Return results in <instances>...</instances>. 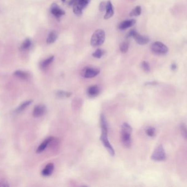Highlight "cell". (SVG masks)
<instances>
[{
  "label": "cell",
  "instance_id": "1",
  "mask_svg": "<svg viewBox=\"0 0 187 187\" xmlns=\"http://www.w3.org/2000/svg\"><path fill=\"white\" fill-rule=\"evenodd\" d=\"M100 123L102 130V133L100 137V141L102 143L103 145L105 146V148L107 149V150L109 153L110 155L113 156L115 155V150L108 140V123L105 116L103 114L100 115Z\"/></svg>",
  "mask_w": 187,
  "mask_h": 187
},
{
  "label": "cell",
  "instance_id": "2",
  "mask_svg": "<svg viewBox=\"0 0 187 187\" xmlns=\"http://www.w3.org/2000/svg\"><path fill=\"white\" fill-rule=\"evenodd\" d=\"M132 128L128 123H124L122 125V129L121 132V139L122 143L126 148H130L132 143L131 133Z\"/></svg>",
  "mask_w": 187,
  "mask_h": 187
},
{
  "label": "cell",
  "instance_id": "3",
  "mask_svg": "<svg viewBox=\"0 0 187 187\" xmlns=\"http://www.w3.org/2000/svg\"><path fill=\"white\" fill-rule=\"evenodd\" d=\"M105 33L102 29H98L92 36L91 39V45L93 47L99 46L105 41Z\"/></svg>",
  "mask_w": 187,
  "mask_h": 187
},
{
  "label": "cell",
  "instance_id": "4",
  "mask_svg": "<svg viewBox=\"0 0 187 187\" xmlns=\"http://www.w3.org/2000/svg\"><path fill=\"white\" fill-rule=\"evenodd\" d=\"M151 52L159 56H163L166 54L169 51L168 47L161 42H155L150 47Z\"/></svg>",
  "mask_w": 187,
  "mask_h": 187
},
{
  "label": "cell",
  "instance_id": "5",
  "mask_svg": "<svg viewBox=\"0 0 187 187\" xmlns=\"http://www.w3.org/2000/svg\"><path fill=\"white\" fill-rule=\"evenodd\" d=\"M166 158V153L162 145H160L154 150L151 155V159L156 162L164 161Z\"/></svg>",
  "mask_w": 187,
  "mask_h": 187
},
{
  "label": "cell",
  "instance_id": "6",
  "mask_svg": "<svg viewBox=\"0 0 187 187\" xmlns=\"http://www.w3.org/2000/svg\"><path fill=\"white\" fill-rule=\"evenodd\" d=\"M91 0H77L73 7V12L76 16H81L82 14V10L87 7Z\"/></svg>",
  "mask_w": 187,
  "mask_h": 187
},
{
  "label": "cell",
  "instance_id": "7",
  "mask_svg": "<svg viewBox=\"0 0 187 187\" xmlns=\"http://www.w3.org/2000/svg\"><path fill=\"white\" fill-rule=\"evenodd\" d=\"M100 70L93 67H87L82 70V76L85 78H93L99 74Z\"/></svg>",
  "mask_w": 187,
  "mask_h": 187
},
{
  "label": "cell",
  "instance_id": "8",
  "mask_svg": "<svg viewBox=\"0 0 187 187\" xmlns=\"http://www.w3.org/2000/svg\"><path fill=\"white\" fill-rule=\"evenodd\" d=\"M50 12L56 18H60V17L64 16L65 14L64 10H63L62 8H60L58 5L55 3H52L51 6Z\"/></svg>",
  "mask_w": 187,
  "mask_h": 187
},
{
  "label": "cell",
  "instance_id": "9",
  "mask_svg": "<svg viewBox=\"0 0 187 187\" xmlns=\"http://www.w3.org/2000/svg\"><path fill=\"white\" fill-rule=\"evenodd\" d=\"M46 112L47 108L46 106L43 104H39L35 107L33 114L35 118H40L44 116Z\"/></svg>",
  "mask_w": 187,
  "mask_h": 187
},
{
  "label": "cell",
  "instance_id": "10",
  "mask_svg": "<svg viewBox=\"0 0 187 187\" xmlns=\"http://www.w3.org/2000/svg\"><path fill=\"white\" fill-rule=\"evenodd\" d=\"M133 38L135 39L136 42L137 44H139V45H146V44L149 43V42L150 41V39L149 38V37L141 35L138 33H136L135 36L133 37Z\"/></svg>",
  "mask_w": 187,
  "mask_h": 187
},
{
  "label": "cell",
  "instance_id": "11",
  "mask_svg": "<svg viewBox=\"0 0 187 187\" xmlns=\"http://www.w3.org/2000/svg\"><path fill=\"white\" fill-rule=\"evenodd\" d=\"M136 24V21L134 19H130L127 21H123L119 25L118 28L121 30H125L130 27L133 26Z\"/></svg>",
  "mask_w": 187,
  "mask_h": 187
},
{
  "label": "cell",
  "instance_id": "12",
  "mask_svg": "<svg viewBox=\"0 0 187 187\" xmlns=\"http://www.w3.org/2000/svg\"><path fill=\"white\" fill-rule=\"evenodd\" d=\"M105 10H106V13L104 17V18L105 19H108L111 18V17H113L114 13V10L113 5L110 1H108L107 2Z\"/></svg>",
  "mask_w": 187,
  "mask_h": 187
},
{
  "label": "cell",
  "instance_id": "13",
  "mask_svg": "<svg viewBox=\"0 0 187 187\" xmlns=\"http://www.w3.org/2000/svg\"><path fill=\"white\" fill-rule=\"evenodd\" d=\"M54 164H52V163H49L42 171V173H41L42 175L45 177H48V176H51L52 172L54 171Z\"/></svg>",
  "mask_w": 187,
  "mask_h": 187
},
{
  "label": "cell",
  "instance_id": "14",
  "mask_svg": "<svg viewBox=\"0 0 187 187\" xmlns=\"http://www.w3.org/2000/svg\"><path fill=\"white\" fill-rule=\"evenodd\" d=\"M53 140V137H49L48 138H47L46 139H45V141L42 143L39 146L38 148L36 150L37 153H41L46 149L47 148V146H48L49 144L51 142H52V141Z\"/></svg>",
  "mask_w": 187,
  "mask_h": 187
},
{
  "label": "cell",
  "instance_id": "15",
  "mask_svg": "<svg viewBox=\"0 0 187 187\" xmlns=\"http://www.w3.org/2000/svg\"><path fill=\"white\" fill-rule=\"evenodd\" d=\"M100 90L97 86H91L87 90V94L91 97H95L99 95Z\"/></svg>",
  "mask_w": 187,
  "mask_h": 187
},
{
  "label": "cell",
  "instance_id": "16",
  "mask_svg": "<svg viewBox=\"0 0 187 187\" xmlns=\"http://www.w3.org/2000/svg\"><path fill=\"white\" fill-rule=\"evenodd\" d=\"M14 75L16 77L24 80H27L28 79L30 76L28 72L21 70H17L14 72Z\"/></svg>",
  "mask_w": 187,
  "mask_h": 187
},
{
  "label": "cell",
  "instance_id": "17",
  "mask_svg": "<svg viewBox=\"0 0 187 187\" xmlns=\"http://www.w3.org/2000/svg\"><path fill=\"white\" fill-rule=\"evenodd\" d=\"M32 102H33V101L30 100H27V101H25L23 103H21V105H19L18 108L16 109L15 112L17 114H19V113H21L22 111H23L26 108H28L29 106L31 104Z\"/></svg>",
  "mask_w": 187,
  "mask_h": 187
},
{
  "label": "cell",
  "instance_id": "18",
  "mask_svg": "<svg viewBox=\"0 0 187 187\" xmlns=\"http://www.w3.org/2000/svg\"><path fill=\"white\" fill-rule=\"evenodd\" d=\"M58 38V34L56 31H52L49 33L47 39V44H51L54 43Z\"/></svg>",
  "mask_w": 187,
  "mask_h": 187
},
{
  "label": "cell",
  "instance_id": "19",
  "mask_svg": "<svg viewBox=\"0 0 187 187\" xmlns=\"http://www.w3.org/2000/svg\"><path fill=\"white\" fill-rule=\"evenodd\" d=\"M54 56H51L48 58L47 59H45L43 62H41L40 64V67L42 69H45L46 68L49 67L50 64H51L52 62L54 60Z\"/></svg>",
  "mask_w": 187,
  "mask_h": 187
},
{
  "label": "cell",
  "instance_id": "20",
  "mask_svg": "<svg viewBox=\"0 0 187 187\" xmlns=\"http://www.w3.org/2000/svg\"><path fill=\"white\" fill-rule=\"evenodd\" d=\"M31 46V40L29 39H26L21 45V49L23 51H26L30 48Z\"/></svg>",
  "mask_w": 187,
  "mask_h": 187
},
{
  "label": "cell",
  "instance_id": "21",
  "mask_svg": "<svg viewBox=\"0 0 187 187\" xmlns=\"http://www.w3.org/2000/svg\"><path fill=\"white\" fill-rule=\"evenodd\" d=\"M72 93L67 92V91H61L59 90L56 92V95L58 97L61 98H68L69 97L72 95Z\"/></svg>",
  "mask_w": 187,
  "mask_h": 187
},
{
  "label": "cell",
  "instance_id": "22",
  "mask_svg": "<svg viewBox=\"0 0 187 187\" xmlns=\"http://www.w3.org/2000/svg\"><path fill=\"white\" fill-rule=\"evenodd\" d=\"M129 42L128 41H124L123 42H122L121 44L120 45V51L125 53H126L128 51V49H129Z\"/></svg>",
  "mask_w": 187,
  "mask_h": 187
},
{
  "label": "cell",
  "instance_id": "23",
  "mask_svg": "<svg viewBox=\"0 0 187 187\" xmlns=\"http://www.w3.org/2000/svg\"><path fill=\"white\" fill-rule=\"evenodd\" d=\"M141 12H142V8H141V6H136V7L130 12V16L131 17L140 16Z\"/></svg>",
  "mask_w": 187,
  "mask_h": 187
},
{
  "label": "cell",
  "instance_id": "24",
  "mask_svg": "<svg viewBox=\"0 0 187 187\" xmlns=\"http://www.w3.org/2000/svg\"><path fill=\"white\" fill-rule=\"evenodd\" d=\"M105 51L102 49H97L93 53L92 56L96 58H100L104 54Z\"/></svg>",
  "mask_w": 187,
  "mask_h": 187
},
{
  "label": "cell",
  "instance_id": "25",
  "mask_svg": "<svg viewBox=\"0 0 187 187\" xmlns=\"http://www.w3.org/2000/svg\"><path fill=\"white\" fill-rule=\"evenodd\" d=\"M155 132H156L155 128L153 127H149L148 128H146V134L151 137L155 136Z\"/></svg>",
  "mask_w": 187,
  "mask_h": 187
},
{
  "label": "cell",
  "instance_id": "26",
  "mask_svg": "<svg viewBox=\"0 0 187 187\" xmlns=\"http://www.w3.org/2000/svg\"><path fill=\"white\" fill-rule=\"evenodd\" d=\"M141 67L144 71L146 72H149L150 71V67L149 63L146 61H143L141 63Z\"/></svg>",
  "mask_w": 187,
  "mask_h": 187
},
{
  "label": "cell",
  "instance_id": "27",
  "mask_svg": "<svg viewBox=\"0 0 187 187\" xmlns=\"http://www.w3.org/2000/svg\"><path fill=\"white\" fill-rule=\"evenodd\" d=\"M180 129H181V132L182 133V136L186 139H187V128L184 123H182L181 125Z\"/></svg>",
  "mask_w": 187,
  "mask_h": 187
},
{
  "label": "cell",
  "instance_id": "28",
  "mask_svg": "<svg viewBox=\"0 0 187 187\" xmlns=\"http://www.w3.org/2000/svg\"><path fill=\"white\" fill-rule=\"evenodd\" d=\"M107 2L105 1H102L100 2L99 6V10L100 12H103L106 10V7H107Z\"/></svg>",
  "mask_w": 187,
  "mask_h": 187
},
{
  "label": "cell",
  "instance_id": "29",
  "mask_svg": "<svg viewBox=\"0 0 187 187\" xmlns=\"http://www.w3.org/2000/svg\"><path fill=\"white\" fill-rule=\"evenodd\" d=\"M137 33V32L136 30V29H132L130 31H129V33H127V36H126V38H130L131 37H134L135 36L136 33Z\"/></svg>",
  "mask_w": 187,
  "mask_h": 187
},
{
  "label": "cell",
  "instance_id": "30",
  "mask_svg": "<svg viewBox=\"0 0 187 187\" xmlns=\"http://www.w3.org/2000/svg\"><path fill=\"white\" fill-rule=\"evenodd\" d=\"M10 185L8 184V182L6 180H1L0 181V187H9Z\"/></svg>",
  "mask_w": 187,
  "mask_h": 187
},
{
  "label": "cell",
  "instance_id": "31",
  "mask_svg": "<svg viewBox=\"0 0 187 187\" xmlns=\"http://www.w3.org/2000/svg\"><path fill=\"white\" fill-rule=\"evenodd\" d=\"M158 82L156 81H151V82H147L145 84L146 86L147 85H152V86H155V85H158Z\"/></svg>",
  "mask_w": 187,
  "mask_h": 187
},
{
  "label": "cell",
  "instance_id": "32",
  "mask_svg": "<svg viewBox=\"0 0 187 187\" xmlns=\"http://www.w3.org/2000/svg\"><path fill=\"white\" fill-rule=\"evenodd\" d=\"M76 1H77V0H70L69 2L68 3V4H69V5L70 6H73L74 5L75 3L76 2Z\"/></svg>",
  "mask_w": 187,
  "mask_h": 187
},
{
  "label": "cell",
  "instance_id": "33",
  "mask_svg": "<svg viewBox=\"0 0 187 187\" xmlns=\"http://www.w3.org/2000/svg\"><path fill=\"white\" fill-rule=\"evenodd\" d=\"M172 70H175L176 69V68H177V65L175 64V63H173V64H172L171 67Z\"/></svg>",
  "mask_w": 187,
  "mask_h": 187
},
{
  "label": "cell",
  "instance_id": "34",
  "mask_svg": "<svg viewBox=\"0 0 187 187\" xmlns=\"http://www.w3.org/2000/svg\"><path fill=\"white\" fill-rule=\"evenodd\" d=\"M62 1L63 2H65V0H62Z\"/></svg>",
  "mask_w": 187,
  "mask_h": 187
}]
</instances>
